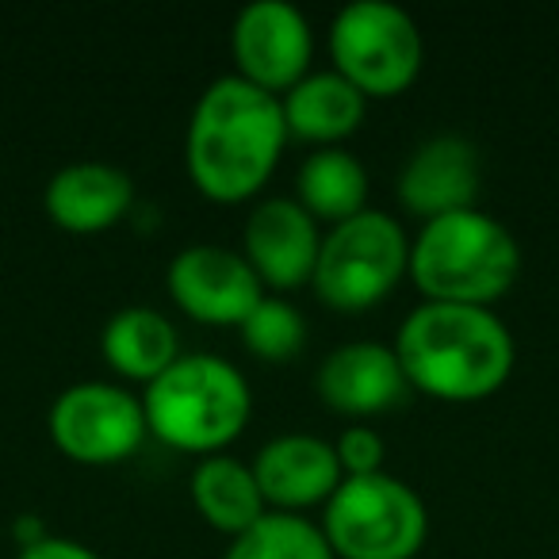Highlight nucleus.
Wrapping results in <instances>:
<instances>
[{"instance_id": "4", "label": "nucleus", "mask_w": 559, "mask_h": 559, "mask_svg": "<svg viewBox=\"0 0 559 559\" xmlns=\"http://www.w3.org/2000/svg\"><path fill=\"white\" fill-rule=\"evenodd\" d=\"M146 426L177 449L211 452L249 421V380L215 353H185L146 388Z\"/></svg>"}, {"instance_id": "5", "label": "nucleus", "mask_w": 559, "mask_h": 559, "mask_svg": "<svg viewBox=\"0 0 559 559\" xmlns=\"http://www.w3.org/2000/svg\"><path fill=\"white\" fill-rule=\"evenodd\" d=\"M322 533L345 559H411L426 540V502L383 467L349 475L326 498Z\"/></svg>"}, {"instance_id": "16", "label": "nucleus", "mask_w": 559, "mask_h": 559, "mask_svg": "<svg viewBox=\"0 0 559 559\" xmlns=\"http://www.w3.org/2000/svg\"><path fill=\"white\" fill-rule=\"evenodd\" d=\"M365 116V93L337 70L304 73L284 93V123L304 139H342Z\"/></svg>"}, {"instance_id": "13", "label": "nucleus", "mask_w": 559, "mask_h": 559, "mask_svg": "<svg viewBox=\"0 0 559 559\" xmlns=\"http://www.w3.org/2000/svg\"><path fill=\"white\" fill-rule=\"evenodd\" d=\"M319 223L299 200L269 195L246 218V257L269 284H304L319 261Z\"/></svg>"}, {"instance_id": "17", "label": "nucleus", "mask_w": 559, "mask_h": 559, "mask_svg": "<svg viewBox=\"0 0 559 559\" xmlns=\"http://www.w3.org/2000/svg\"><path fill=\"white\" fill-rule=\"evenodd\" d=\"M100 349L119 372L139 376V380H154L157 372H165V368L180 357L177 326H173L157 307H146V304L119 307V311L104 322Z\"/></svg>"}, {"instance_id": "10", "label": "nucleus", "mask_w": 559, "mask_h": 559, "mask_svg": "<svg viewBox=\"0 0 559 559\" xmlns=\"http://www.w3.org/2000/svg\"><path fill=\"white\" fill-rule=\"evenodd\" d=\"M169 292L203 322H238L261 304V276L246 253L211 241L185 246L169 261Z\"/></svg>"}, {"instance_id": "18", "label": "nucleus", "mask_w": 559, "mask_h": 559, "mask_svg": "<svg viewBox=\"0 0 559 559\" xmlns=\"http://www.w3.org/2000/svg\"><path fill=\"white\" fill-rule=\"evenodd\" d=\"M192 498L203 518L226 533H241L264 513V495L257 487L253 464H241L238 456H226V452H211L195 464Z\"/></svg>"}, {"instance_id": "11", "label": "nucleus", "mask_w": 559, "mask_h": 559, "mask_svg": "<svg viewBox=\"0 0 559 559\" xmlns=\"http://www.w3.org/2000/svg\"><path fill=\"white\" fill-rule=\"evenodd\" d=\"M314 388L334 411L380 414L406 403L414 383L399 360L395 345L345 342L322 357L319 372H314Z\"/></svg>"}, {"instance_id": "22", "label": "nucleus", "mask_w": 559, "mask_h": 559, "mask_svg": "<svg viewBox=\"0 0 559 559\" xmlns=\"http://www.w3.org/2000/svg\"><path fill=\"white\" fill-rule=\"evenodd\" d=\"M337 460L342 467H349V475H365V472H380L383 460V437L368 426H349L337 437Z\"/></svg>"}, {"instance_id": "12", "label": "nucleus", "mask_w": 559, "mask_h": 559, "mask_svg": "<svg viewBox=\"0 0 559 559\" xmlns=\"http://www.w3.org/2000/svg\"><path fill=\"white\" fill-rule=\"evenodd\" d=\"M483 165L479 150L464 134H433L418 142L399 169V200L418 215L433 218L444 211L475 207Z\"/></svg>"}, {"instance_id": "20", "label": "nucleus", "mask_w": 559, "mask_h": 559, "mask_svg": "<svg viewBox=\"0 0 559 559\" xmlns=\"http://www.w3.org/2000/svg\"><path fill=\"white\" fill-rule=\"evenodd\" d=\"M223 559H337L322 525L296 510H264L249 528L234 533Z\"/></svg>"}, {"instance_id": "21", "label": "nucleus", "mask_w": 559, "mask_h": 559, "mask_svg": "<svg viewBox=\"0 0 559 559\" xmlns=\"http://www.w3.org/2000/svg\"><path fill=\"white\" fill-rule=\"evenodd\" d=\"M241 342L264 360H288L304 349L307 319L296 304L280 296H261V304L241 319Z\"/></svg>"}, {"instance_id": "6", "label": "nucleus", "mask_w": 559, "mask_h": 559, "mask_svg": "<svg viewBox=\"0 0 559 559\" xmlns=\"http://www.w3.org/2000/svg\"><path fill=\"white\" fill-rule=\"evenodd\" d=\"M406 264H411V241L403 223L388 211L365 207L334 223V230L322 238L311 280L330 307L360 311L395 288Z\"/></svg>"}, {"instance_id": "1", "label": "nucleus", "mask_w": 559, "mask_h": 559, "mask_svg": "<svg viewBox=\"0 0 559 559\" xmlns=\"http://www.w3.org/2000/svg\"><path fill=\"white\" fill-rule=\"evenodd\" d=\"M288 139L284 104L241 73H223L200 93L188 119V169L215 200L249 195Z\"/></svg>"}, {"instance_id": "14", "label": "nucleus", "mask_w": 559, "mask_h": 559, "mask_svg": "<svg viewBox=\"0 0 559 559\" xmlns=\"http://www.w3.org/2000/svg\"><path fill=\"white\" fill-rule=\"evenodd\" d=\"M257 487L269 502L284 506H307L330 498L342 483V460L337 449L322 437L311 433H280L261 444L253 456Z\"/></svg>"}, {"instance_id": "15", "label": "nucleus", "mask_w": 559, "mask_h": 559, "mask_svg": "<svg viewBox=\"0 0 559 559\" xmlns=\"http://www.w3.org/2000/svg\"><path fill=\"white\" fill-rule=\"evenodd\" d=\"M47 211L66 230H100L116 223L134 200V180L127 169L96 157L70 162L47 180Z\"/></svg>"}, {"instance_id": "23", "label": "nucleus", "mask_w": 559, "mask_h": 559, "mask_svg": "<svg viewBox=\"0 0 559 559\" xmlns=\"http://www.w3.org/2000/svg\"><path fill=\"white\" fill-rule=\"evenodd\" d=\"M16 559H100L88 544L70 540V536H39V540L24 544Z\"/></svg>"}, {"instance_id": "9", "label": "nucleus", "mask_w": 559, "mask_h": 559, "mask_svg": "<svg viewBox=\"0 0 559 559\" xmlns=\"http://www.w3.org/2000/svg\"><path fill=\"white\" fill-rule=\"evenodd\" d=\"M314 35L304 9L292 0H249L234 20V58L241 78L276 93L292 88L307 73Z\"/></svg>"}, {"instance_id": "2", "label": "nucleus", "mask_w": 559, "mask_h": 559, "mask_svg": "<svg viewBox=\"0 0 559 559\" xmlns=\"http://www.w3.org/2000/svg\"><path fill=\"white\" fill-rule=\"evenodd\" d=\"M395 353L414 388L441 399H479L510 376L513 337L490 307L426 299L403 319Z\"/></svg>"}, {"instance_id": "3", "label": "nucleus", "mask_w": 559, "mask_h": 559, "mask_svg": "<svg viewBox=\"0 0 559 559\" xmlns=\"http://www.w3.org/2000/svg\"><path fill=\"white\" fill-rule=\"evenodd\" d=\"M521 269V249L495 215L479 207L426 218L411 246V272L429 299L487 304L502 296Z\"/></svg>"}, {"instance_id": "19", "label": "nucleus", "mask_w": 559, "mask_h": 559, "mask_svg": "<svg viewBox=\"0 0 559 559\" xmlns=\"http://www.w3.org/2000/svg\"><path fill=\"white\" fill-rule=\"evenodd\" d=\"M296 185H299V203L311 215L334 218V223L365 211L368 200L365 162L342 146H322L314 154H307L304 165H299Z\"/></svg>"}, {"instance_id": "8", "label": "nucleus", "mask_w": 559, "mask_h": 559, "mask_svg": "<svg viewBox=\"0 0 559 559\" xmlns=\"http://www.w3.org/2000/svg\"><path fill=\"white\" fill-rule=\"evenodd\" d=\"M146 406L127 388L108 380H81L50 403V433L58 449L78 460H123L146 433Z\"/></svg>"}, {"instance_id": "7", "label": "nucleus", "mask_w": 559, "mask_h": 559, "mask_svg": "<svg viewBox=\"0 0 559 559\" xmlns=\"http://www.w3.org/2000/svg\"><path fill=\"white\" fill-rule=\"evenodd\" d=\"M330 55L360 93H399L421 66V32L395 0H349L330 24Z\"/></svg>"}]
</instances>
